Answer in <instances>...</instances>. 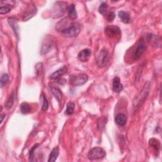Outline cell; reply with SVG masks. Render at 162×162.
Here are the masks:
<instances>
[{"label":"cell","mask_w":162,"mask_h":162,"mask_svg":"<svg viewBox=\"0 0 162 162\" xmlns=\"http://www.w3.org/2000/svg\"><path fill=\"white\" fill-rule=\"evenodd\" d=\"M150 87V82H146L144 87L142 88V90L136 96L133 102V108H132L133 109V111H136V110H138V108H139L141 106V105L145 101L146 99L148 96Z\"/></svg>","instance_id":"cell-1"},{"label":"cell","mask_w":162,"mask_h":162,"mask_svg":"<svg viewBox=\"0 0 162 162\" xmlns=\"http://www.w3.org/2000/svg\"><path fill=\"white\" fill-rule=\"evenodd\" d=\"M81 32V27L78 23H70L61 33L67 37H74Z\"/></svg>","instance_id":"cell-2"},{"label":"cell","mask_w":162,"mask_h":162,"mask_svg":"<svg viewBox=\"0 0 162 162\" xmlns=\"http://www.w3.org/2000/svg\"><path fill=\"white\" fill-rule=\"evenodd\" d=\"M107 154L105 151L99 147H94L92 148L88 153L87 157L89 160L93 161L96 160L103 159L106 156Z\"/></svg>","instance_id":"cell-3"},{"label":"cell","mask_w":162,"mask_h":162,"mask_svg":"<svg viewBox=\"0 0 162 162\" xmlns=\"http://www.w3.org/2000/svg\"><path fill=\"white\" fill-rule=\"evenodd\" d=\"M88 80L87 75L81 73L79 75H72L70 76V82L73 86H80L87 82Z\"/></svg>","instance_id":"cell-4"},{"label":"cell","mask_w":162,"mask_h":162,"mask_svg":"<svg viewBox=\"0 0 162 162\" xmlns=\"http://www.w3.org/2000/svg\"><path fill=\"white\" fill-rule=\"evenodd\" d=\"M67 8V3L63 2H58L55 3L53 8V15L56 18L62 16Z\"/></svg>","instance_id":"cell-5"},{"label":"cell","mask_w":162,"mask_h":162,"mask_svg":"<svg viewBox=\"0 0 162 162\" xmlns=\"http://www.w3.org/2000/svg\"><path fill=\"white\" fill-rule=\"evenodd\" d=\"M109 59V53L107 50H102L97 57V65L99 67L103 68L107 65Z\"/></svg>","instance_id":"cell-6"},{"label":"cell","mask_w":162,"mask_h":162,"mask_svg":"<svg viewBox=\"0 0 162 162\" xmlns=\"http://www.w3.org/2000/svg\"><path fill=\"white\" fill-rule=\"evenodd\" d=\"M53 45V39L50 36H47L43 40L40 53L42 55L48 53Z\"/></svg>","instance_id":"cell-7"},{"label":"cell","mask_w":162,"mask_h":162,"mask_svg":"<svg viewBox=\"0 0 162 162\" xmlns=\"http://www.w3.org/2000/svg\"><path fill=\"white\" fill-rule=\"evenodd\" d=\"M147 41L154 48H160L161 46V37L158 36L150 34L146 37Z\"/></svg>","instance_id":"cell-8"},{"label":"cell","mask_w":162,"mask_h":162,"mask_svg":"<svg viewBox=\"0 0 162 162\" xmlns=\"http://www.w3.org/2000/svg\"><path fill=\"white\" fill-rule=\"evenodd\" d=\"M146 44L144 42V41L142 40L139 42L138 46L135 50V52L134 54V60H138V59L140 58L141 55L146 51Z\"/></svg>","instance_id":"cell-9"},{"label":"cell","mask_w":162,"mask_h":162,"mask_svg":"<svg viewBox=\"0 0 162 162\" xmlns=\"http://www.w3.org/2000/svg\"><path fill=\"white\" fill-rule=\"evenodd\" d=\"M105 34L109 37H115L120 35V29L115 25H109L105 28Z\"/></svg>","instance_id":"cell-10"},{"label":"cell","mask_w":162,"mask_h":162,"mask_svg":"<svg viewBox=\"0 0 162 162\" xmlns=\"http://www.w3.org/2000/svg\"><path fill=\"white\" fill-rule=\"evenodd\" d=\"M149 145L152 148L155 155L156 156H158L161 148V144L160 141L155 138H151L149 141Z\"/></svg>","instance_id":"cell-11"},{"label":"cell","mask_w":162,"mask_h":162,"mask_svg":"<svg viewBox=\"0 0 162 162\" xmlns=\"http://www.w3.org/2000/svg\"><path fill=\"white\" fill-rule=\"evenodd\" d=\"M112 90L115 93H119L123 90V85L120 83V79L119 77H115L113 79Z\"/></svg>","instance_id":"cell-12"},{"label":"cell","mask_w":162,"mask_h":162,"mask_svg":"<svg viewBox=\"0 0 162 162\" xmlns=\"http://www.w3.org/2000/svg\"><path fill=\"white\" fill-rule=\"evenodd\" d=\"M91 54V51L89 49H84L78 54V58L81 62H87Z\"/></svg>","instance_id":"cell-13"},{"label":"cell","mask_w":162,"mask_h":162,"mask_svg":"<svg viewBox=\"0 0 162 162\" xmlns=\"http://www.w3.org/2000/svg\"><path fill=\"white\" fill-rule=\"evenodd\" d=\"M67 68L65 66L62 67V68H59L56 71H55L54 73H53L50 76L51 79H58L62 77L63 75H64L65 73L67 72Z\"/></svg>","instance_id":"cell-14"},{"label":"cell","mask_w":162,"mask_h":162,"mask_svg":"<svg viewBox=\"0 0 162 162\" xmlns=\"http://www.w3.org/2000/svg\"><path fill=\"white\" fill-rule=\"evenodd\" d=\"M67 11H68V17L71 20H75L77 17V13L76 10L75 5L73 4H71L67 8Z\"/></svg>","instance_id":"cell-15"},{"label":"cell","mask_w":162,"mask_h":162,"mask_svg":"<svg viewBox=\"0 0 162 162\" xmlns=\"http://www.w3.org/2000/svg\"><path fill=\"white\" fill-rule=\"evenodd\" d=\"M115 121L116 124H117L120 126H123L126 124L127 122V117L123 113L117 114L115 118Z\"/></svg>","instance_id":"cell-16"},{"label":"cell","mask_w":162,"mask_h":162,"mask_svg":"<svg viewBox=\"0 0 162 162\" xmlns=\"http://www.w3.org/2000/svg\"><path fill=\"white\" fill-rule=\"evenodd\" d=\"M119 17L120 19V20L125 24H129L131 22L130 16L129 13L125 11H120L118 13Z\"/></svg>","instance_id":"cell-17"},{"label":"cell","mask_w":162,"mask_h":162,"mask_svg":"<svg viewBox=\"0 0 162 162\" xmlns=\"http://www.w3.org/2000/svg\"><path fill=\"white\" fill-rule=\"evenodd\" d=\"M51 91L53 95L55 96V98L57 99V101L59 103H60L62 100V97H63V94H62V91L60 89H58V87H51Z\"/></svg>","instance_id":"cell-18"},{"label":"cell","mask_w":162,"mask_h":162,"mask_svg":"<svg viewBox=\"0 0 162 162\" xmlns=\"http://www.w3.org/2000/svg\"><path fill=\"white\" fill-rule=\"evenodd\" d=\"M37 13V9L35 7H33L31 10H27L25 13L23 17L24 21H27L30 19H31L33 17H34Z\"/></svg>","instance_id":"cell-19"},{"label":"cell","mask_w":162,"mask_h":162,"mask_svg":"<svg viewBox=\"0 0 162 162\" xmlns=\"http://www.w3.org/2000/svg\"><path fill=\"white\" fill-rule=\"evenodd\" d=\"M8 23L10 25L11 27L13 28V31L15 32V34L17 36H18V30L19 27L17 25V20L15 17H10L8 19Z\"/></svg>","instance_id":"cell-20"},{"label":"cell","mask_w":162,"mask_h":162,"mask_svg":"<svg viewBox=\"0 0 162 162\" xmlns=\"http://www.w3.org/2000/svg\"><path fill=\"white\" fill-rule=\"evenodd\" d=\"M59 152H60V150H59V148L57 147H55V148L53 149V150L51 151L50 156H49V158H48V161L49 162H54L55 161L57 158L58 156L59 155Z\"/></svg>","instance_id":"cell-21"},{"label":"cell","mask_w":162,"mask_h":162,"mask_svg":"<svg viewBox=\"0 0 162 162\" xmlns=\"http://www.w3.org/2000/svg\"><path fill=\"white\" fill-rule=\"evenodd\" d=\"M108 4L105 2H103L99 7V12L100 14H101L103 16H106L107 14L109 12L108 11Z\"/></svg>","instance_id":"cell-22"},{"label":"cell","mask_w":162,"mask_h":162,"mask_svg":"<svg viewBox=\"0 0 162 162\" xmlns=\"http://www.w3.org/2000/svg\"><path fill=\"white\" fill-rule=\"evenodd\" d=\"M75 109V104L73 102H69L67 105V109L65 110V114L67 115H72Z\"/></svg>","instance_id":"cell-23"},{"label":"cell","mask_w":162,"mask_h":162,"mask_svg":"<svg viewBox=\"0 0 162 162\" xmlns=\"http://www.w3.org/2000/svg\"><path fill=\"white\" fill-rule=\"evenodd\" d=\"M41 100L42 101V111H46L48 108V100L44 93H42L41 95Z\"/></svg>","instance_id":"cell-24"},{"label":"cell","mask_w":162,"mask_h":162,"mask_svg":"<svg viewBox=\"0 0 162 162\" xmlns=\"http://www.w3.org/2000/svg\"><path fill=\"white\" fill-rule=\"evenodd\" d=\"M14 100H15V94H14V92H12L11 94H10L8 99L7 100V101L6 103L5 107L7 109H10L11 108V107L13 106V105L14 103Z\"/></svg>","instance_id":"cell-25"},{"label":"cell","mask_w":162,"mask_h":162,"mask_svg":"<svg viewBox=\"0 0 162 162\" xmlns=\"http://www.w3.org/2000/svg\"><path fill=\"white\" fill-rule=\"evenodd\" d=\"M20 110L22 113H23L24 114H27L30 112L31 107L27 103L24 102L20 105Z\"/></svg>","instance_id":"cell-26"},{"label":"cell","mask_w":162,"mask_h":162,"mask_svg":"<svg viewBox=\"0 0 162 162\" xmlns=\"http://www.w3.org/2000/svg\"><path fill=\"white\" fill-rule=\"evenodd\" d=\"M12 8L13 7L10 5H5V6H2L0 7V14L4 15L9 13L11 10Z\"/></svg>","instance_id":"cell-27"},{"label":"cell","mask_w":162,"mask_h":162,"mask_svg":"<svg viewBox=\"0 0 162 162\" xmlns=\"http://www.w3.org/2000/svg\"><path fill=\"white\" fill-rule=\"evenodd\" d=\"M8 79L9 76L7 73H3L1 77V79H0V85H1V87H3L8 82Z\"/></svg>","instance_id":"cell-28"},{"label":"cell","mask_w":162,"mask_h":162,"mask_svg":"<svg viewBox=\"0 0 162 162\" xmlns=\"http://www.w3.org/2000/svg\"><path fill=\"white\" fill-rule=\"evenodd\" d=\"M39 146V144H35L32 149L30 150V153H29V161H33L34 157V151L37 148V147Z\"/></svg>","instance_id":"cell-29"},{"label":"cell","mask_w":162,"mask_h":162,"mask_svg":"<svg viewBox=\"0 0 162 162\" xmlns=\"http://www.w3.org/2000/svg\"><path fill=\"white\" fill-rule=\"evenodd\" d=\"M106 17H107V19L108 20V22H112L115 18V14L114 12L113 11H109L107 14V15H106Z\"/></svg>","instance_id":"cell-30"},{"label":"cell","mask_w":162,"mask_h":162,"mask_svg":"<svg viewBox=\"0 0 162 162\" xmlns=\"http://www.w3.org/2000/svg\"><path fill=\"white\" fill-rule=\"evenodd\" d=\"M5 114H4V113L1 114V116H0V117H1V122H0V123H1V124L3 122V119L5 118Z\"/></svg>","instance_id":"cell-31"}]
</instances>
